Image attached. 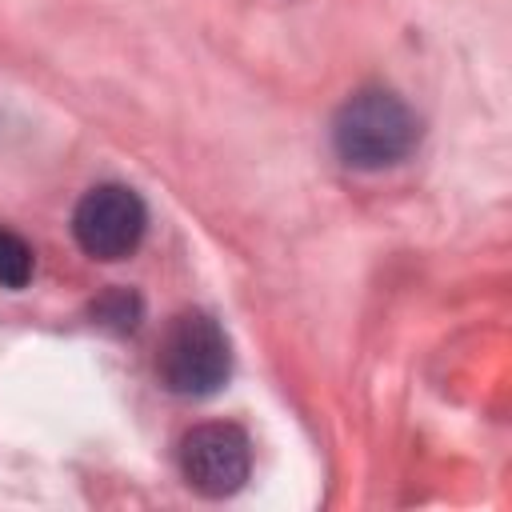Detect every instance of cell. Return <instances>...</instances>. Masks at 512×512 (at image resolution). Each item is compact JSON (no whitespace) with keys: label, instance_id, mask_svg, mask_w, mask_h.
<instances>
[{"label":"cell","instance_id":"1","mask_svg":"<svg viewBox=\"0 0 512 512\" xmlns=\"http://www.w3.org/2000/svg\"><path fill=\"white\" fill-rule=\"evenodd\" d=\"M420 128L416 116L408 112V104L384 88H364L356 92L332 124V144L336 156L352 168H388L400 164L412 144H416Z\"/></svg>","mask_w":512,"mask_h":512},{"label":"cell","instance_id":"2","mask_svg":"<svg viewBox=\"0 0 512 512\" xmlns=\"http://www.w3.org/2000/svg\"><path fill=\"white\" fill-rule=\"evenodd\" d=\"M160 380L176 396H212L232 372V348L224 328L208 312H180L156 356Z\"/></svg>","mask_w":512,"mask_h":512},{"label":"cell","instance_id":"3","mask_svg":"<svg viewBox=\"0 0 512 512\" xmlns=\"http://www.w3.org/2000/svg\"><path fill=\"white\" fill-rule=\"evenodd\" d=\"M148 212L144 200L124 184H100L84 192V200L72 212L76 244L96 260H124L144 240Z\"/></svg>","mask_w":512,"mask_h":512},{"label":"cell","instance_id":"4","mask_svg":"<svg viewBox=\"0 0 512 512\" xmlns=\"http://www.w3.org/2000/svg\"><path fill=\"white\" fill-rule=\"evenodd\" d=\"M180 472L200 496H232L252 472V444L236 424H196L180 440Z\"/></svg>","mask_w":512,"mask_h":512},{"label":"cell","instance_id":"5","mask_svg":"<svg viewBox=\"0 0 512 512\" xmlns=\"http://www.w3.org/2000/svg\"><path fill=\"white\" fill-rule=\"evenodd\" d=\"M32 280V248L16 236L0 228V284L4 288H24Z\"/></svg>","mask_w":512,"mask_h":512},{"label":"cell","instance_id":"6","mask_svg":"<svg viewBox=\"0 0 512 512\" xmlns=\"http://www.w3.org/2000/svg\"><path fill=\"white\" fill-rule=\"evenodd\" d=\"M96 316L100 324H112V328H136V316H140V300L132 292H108L100 304H96Z\"/></svg>","mask_w":512,"mask_h":512}]
</instances>
